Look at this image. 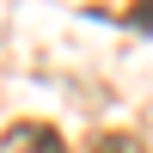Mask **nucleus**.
Returning a JSON list of instances; mask_svg holds the SVG:
<instances>
[{"label":"nucleus","mask_w":153,"mask_h":153,"mask_svg":"<svg viewBox=\"0 0 153 153\" xmlns=\"http://www.w3.org/2000/svg\"><path fill=\"white\" fill-rule=\"evenodd\" d=\"M0 153H68V141H61L49 123H12V129L0 135Z\"/></svg>","instance_id":"obj_1"},{"label":"nucleus","mask_w":153,"mask_h":153,"mask_svg":"<svg viewBox=\"0 0 153 153\" xmlns=\"http://www.w3.org/2000/svg\"><path fill=\"white\" fill-rule=\"evenodd\" d=\"M92 153H147V141H141V135L110 129V135H98V141H92Z\"/></svg>","instance_id":"obj_2"},{"label":"nucleus","mask_w":153,"mask_h":153,"mask_svg":"<svg viewBox=\"0 0 153 153\" xmlns=\"http://www.w3.org/2000/svg\"><path fill=\"white\" fill-rule=\"evenodd\" d=\"M123 25H129V31H153V0H135V6L123 12Z\"/></svg>","instance_id":"obj_3"}]
</instances>
